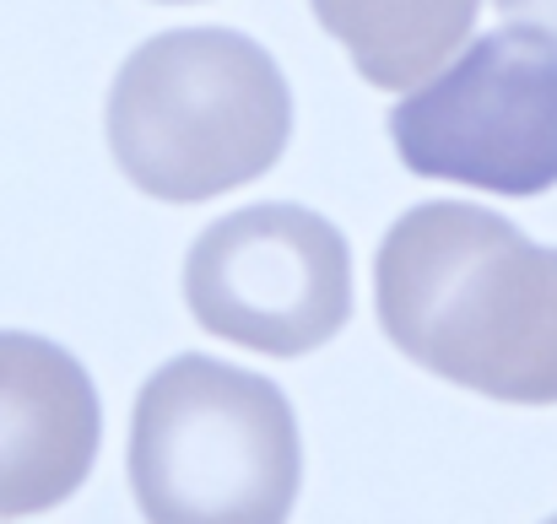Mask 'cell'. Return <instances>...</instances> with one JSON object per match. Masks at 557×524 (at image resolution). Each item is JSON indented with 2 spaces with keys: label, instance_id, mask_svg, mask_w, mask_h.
<instances>
[{
  "label": "cell",
  "instance_id": "obj_5",
  "mask_svg": "<svg viewBox=\"0 0 557 524\" xmlns=\"http://www.w3.org/2000/svg\"><path fill=\"white\" fill-rule=\"evenodd\" d=\"M185 303L216 341L304 357L352 320V249L309 205H244L189 244Z\"/></svg>",
  "mask_w": 557,
  "mask_h": 524
},
{
  "label": "cell",
  "instance_id": "obj_6",
  "mask_svg": "<svg viewBox=\"0 0 557 524\" xmlns=\"http://www.w3.org/2000/svg\"><path fill=\"white\" fill-rule=\"evenodd\" d=\"M103 411L65 347L0 330V520L60 509L92 471Z\"/></svg>",
  "mask_w": 557,
  "mask_h": 524
},
{
  "label": "cell",
  "instance_id": "obj_8",
  "mask_svg": "<svg viewBox=\"0 0 557 524\" xmlns=\"http://www.w3.org/2000/svg\"><path fill=\"white\" fill-rule=\"evenodd\" d=\"M504 16H515V22H525L531 33H547L557 38V0H493Z\"/></svg>",
  "mask_w": 557,
  "mask_h": 524
},
{
  "label": "cell",
  "instance_id": "obj_1",
  "mask_svg": "<svg viewBox=\"0 0 557 524\" xmlns=\"http://www.w3.org/2000/svg\"><path fill=\"white\" fill-rule=\"evenodd\" d=\"M379 325L417 367L509 406H557V249L466 200L411 205L373 265Z\"/></svg>",
  "mask_w": 557,
  "mask_h": 524
},
{
  "label": "cell",
  "instance_id": "obj_10",
  "mask_svg": "<svg viewBox=\"0 0 557 524\" xmlns=\"http://www.w3.org/2000/svg\"><path fill=\"white\" fill-rule=\"evenodd\" d=\"M547 524H557V514H553V520H547Z\"/></svg>",
  "mask_w": 557,
  "mask_h": 524
},
{
  "label": "cell",
  "instance_id": "obj_2",
  "mask_svg": "<svg viewBox=\"0 0 557 524\" xmlns=\"http://www.w3.org/2000/svg\"><path fill=\"white\" fill-rule=\"evenodd\" d=\"M103 130L136 189L189 205L276 169L293 136V92L255 38L174 27L120 65Z\"/></svg>",
  "mask_w": 557,
  "mask_h": 524
},
{
  "label": "cell",
  "instance_id": "obj_7",
  "mask_svg": "<svg viewBox=\"0 0 557 524\" xmlns=\"http://www.w3.org/2000/svg\"><path fill=\"white\" fill-rule=\"evenodd\" d=\"M320 27L352 54L373 87L428 82L471 33L482 0H309Z\"/></svg>",
  "mask_w": 557,
  "mask_h": 524
},
{
  "label": "cell",
  "instance_id": "obj_4",
  "mask_svg": "<svg viewBox=\"0 0 557 524\" xmlns=\"http://www.w3.org/2000/svg\"><path fill=\"white\" fill-rule=\"evenodd\" d=\"M389 141L422 178L515 200L547 195L557 184V38L531 27L482 33L389 109Z\"/></svg>",
  "mask_w": 557,
  "mask_h": 524
},
{
  "label": "cell",
  "instance_id": "obj_9",
  "mask_svg": "<svg viewBox=\"0 0 557 524\" xmlns=\"http://www.w3.org/2000/svg\"><path fill=\"white\" fill-rule=\"evenodd\" d=\"M169 5H185V0H169Z\"/></svg>",
  "mask_w": 557,
  "mask_h": 524
},
{
  "label": "cell",
  "instance_id": "obj_3",
  "mask_svg": "<svg viewBox=\"0 0 557 524\" xmlns=\"http://www.w3.org/2000/svg\"><path fill=\"white\" fill-rule=\"evenodd\" d=\"M304 444L287 395L222 357L163 362L131 416V492L147 524H287Z\"/></svg>",
  "mask_w": 557,
  "mask_h": 524
}]
</instances>
